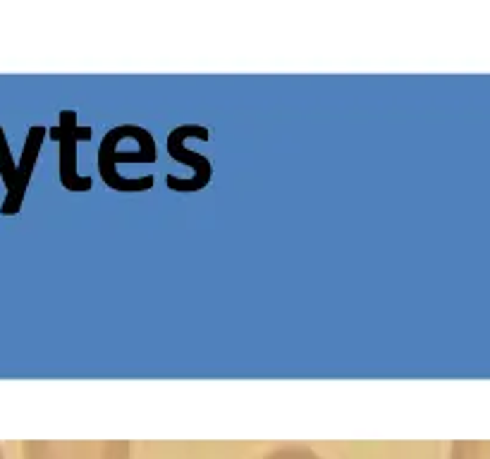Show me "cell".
Returning <instances> with one entry per match:
<instances>
[{
  "label": "cell",
  "mask_w": 490,
  "mask_h": 459,
  "mask_svg": "<svg viewBox=\"0 0 490 459\" xmlns=\"http://www.w3.org/2000/svg\"><path fill=\"white\" fill-rule=\"evenodd\" d=\"M266 459H319L316 455L306 450H282V452H275V455L266 457Z\"/></svg>",
  "instance_id": "cell-7"
},
{
  "label": "cell",
  "mask_w": 490,
  "mask_h": 459,
  "mask_svg": "<svg viewBox=\"0 0 490 459\" xmlns=\"http://www.w3.org/2000/svg\"><path fill=\"white\" fill-rule=\"evenodd\" d=\"M452 459H490V443H457Z\"/></svg>",
  "instance_id": "cell-6"
},
{
  "label": "cell",
  "mask_w": 490,
  "mask_h": 459,
  "mask_svg": "<svg viewBox=\"0 0 490 459\" xmlns=\"http://www.w3.org/2000/svg\"><path fill=\"white\" fill-rule=\"evenodd\" d=\"M208 130L201 125H180L175 127L170 134H168V142H165V149H168L170 158L177 160L182 165H189L194 170V175L189 180H180L175 175H168L165 177V184L172 189V192H199L204 189L206 184L210 182L213 177V165L206 156L197 153V151H189L187 149V139H199V142H208Z\"/></svg>",
  "instance_id": "cell-4"
},
{
  "label": "cell",
  "mask_w": 490,
  "mask_h": 459,
  "mask_svg": "<svg viewBox=\"0 0 490 459\" xmlns=\"http://www.w3.org/2000/svg\"><path fill=\"white\" fill-rule=\"evenodd\" d=\"M125 139V125L113 127L105 132L101 146H98V172H101L105 187L115 189V192H148L153 187V177H139V180H125L120 177L118 165L120 163H155L158 151H155V139L148 137L144 142H139L137 146L125 149L122 146Z\"/></svg>",
  "instance_id": "cell-1"
},
{
  "label": "cell",
  "mask_w": 490,
  "mask_h": 459,
  "mask_svg": "<svg viewBox=\"0 0 490 459\" xmlns=\"http://www.w3.org/2000/svg\"><path fill=\"white\" fill-rule=\"evenodd\" d=\"M46 134H48V130L41 125L29 127L26 139H24V146H22V156H20L17 163H15L13 153H10V144H8V137H5V130L0 127V180H3V184H5V201L0 204V216H17L20 213Z\"/></svg>",
  "instance_id": "cell-2"
},
{
  "label": "cell",
  "mask_w": 490,
  "mask_h": 459,
  "mask_svg": "<svg viewBox=\"0 0 490 459\" xmlns=\"http://www.w3.org/2000/svg\"><path fill=\"white\" fill-rule=\"evenodd\" d=\"M43 459H130L127 445H63L58 455Z\"/></svg>",
  "instance_id": "cell-5"
},
{
  "label": "cell",
  "mask_w": 490,
  "mask_h": 459,
  "mask_svg": "<svg viewBox=\"0 0 490 459\" xmlns=\"http://www.w3.org/2000/svg\"><path fill=\"white\" fill-rule=\"evenodd\" d=\"M48 137L60 144L58 156V175L60 184L68 192H89L93 187V180L79 172L77 163V146L79 142H91L93 130L91 127L77 125V110H60V122L48 130Z\"/></svg>",
  "instance_id": "cell-3"
}]
</instances>
